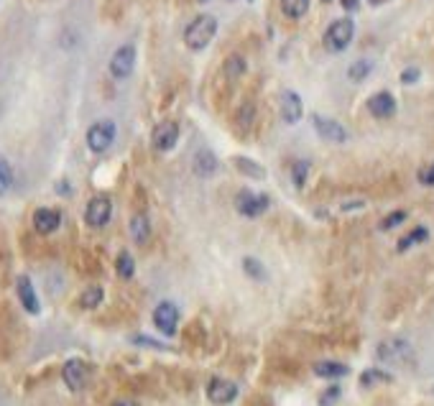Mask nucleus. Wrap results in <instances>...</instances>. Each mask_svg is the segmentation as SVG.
Segmentation results:
<instances>
[{"mask_svg":"<svg viewBox=\"0 0 434 406\" xmlns=\"http://www.w3.org/2000/svg\"><path fill=\"white\" fill-rule=\"evenodd\" d=\"M215 34H217L215 16L202 13V16H197L192 23L187 26V31H184V44H187L192 51H202V49H207V44L215 39Z\"/></svg>","mask_w":434,"mask_h":406,"instance_id":"f257e3e1","label":"nucleus"},{"mask_svg":"<svg viewBox=\"0 0 434 406\" xmlns=\"http://www.w3.org/2000/svg\"><path fill=\"white\" fill-rule=\"evenodd\" d=\"M352 36H355V23H352V18H337L332 23L327 26L325 36H322V44H325L327 51H332V54H340L350 46Z\"/></svg>","mask_w":434,"mask_h":406,"instance_id":"f03ea898","label":"nucleus"},{"mask_svg":"<svg viewBox=\"0 0 434 406\" xmlns=\"http://www.w3.org/2000/svg\"><path fill=\"white\" fill-rule=\"evenodd\" d=\"M376 356H378V360H384V363L406 365V363L414 360V347H411L409 340L388 338V340H384V342H378Z\"/></svg>","mask_w":434,"mask_h":406,"instance_id":"7ed1b4c3","label":"nucleus"},{"mask_svg":"<svg viewBox=\"0 0 434 406\" xmlns=\"http://www.w3.org/2000/svg\"><path fill=\"white\" fill-rule=\"evenodd\" d=\"M115 135H117V128L113 120H97V123H92L87 128V135H84V141H87V148L92 153H105L110 146L115 144Z\"/></svg>","mask_w":434,"mask_h":406,"instance_id":"20e7f679","label":"nucleus"},{"mask_svg":"<svg viewBox=\"0 0 434 406\" xmlns=\"http://www.w3.org/2000/svg\"><path fill=\"white\" fill-rule=\"evenodd\" d=\"M110 77L113 79H128V77L133 75L135 69V46L133 44H123V46H117L113 51V57H110Z\"/></svg>","mask_w":434,"mask_h":406,"instance_id":"39448f33","label":"nucleus"},{"mask_svg":"<svg viewBox=\"0 0 434 406\" xmlns=\"http://www.w3.org/2000/svg\"><path fill=\"white\" fill-rule=\"evenodd\" d=\"M110 218H113V202L105 195L92 197L90 202H87V207H84V222L95 230L105 228L110 222Z\"/></svg>","mask_w":434,"mask_h":406,"instance_id":"423d86ee","label":"nucleus"},{"mask_svg":"<svg viewBox=\"0 0 434 406\" xmlns=\"http://www.w3.org/2000/svg\"><path fill=\"white\" fill-rule=\"evenodd\" d=\"M235 207L240 212L243 218H261L263 212L271 207V197L263 195V192H240L238 200H235Z\"/></svg>","mask_w":434,"mask_h":406,"instance_id":"0eeeda50","label":"nucleus"},{"mask_svg":"<svg viewBox=\"0 0 434 406\" xmlns=\"http://www.w3.org/2000/svg\"><path fill=\"white\" fill-rule=\"evenodd\" d=\"M176 141H179V123L176 120H161L159 126L153 128V133H151V146L161 153L171 151Z\"/></svg>","mask_w":434,"mask_h":406,"instance_id":"6e6552de","label":"nucleus"},{"mask_svg":"<svg viewBox=\"0 0 434 406\" xmlns=\"http://www.w3.org/2000/svg\"><path fill=\"white\" fill-rule=\"evenodd\" d=\"M312 126L314 130L319 133V138H325L330 144H345L350 133H348V128L343 123H337L332 118H325V115H312Z\"/></svg>","mask_w":434,"mask_h":406,"instance_id":"1a4fd4ad","label":"nucleus"},{"mask_svg":"<svg viewBox=\"0 0 434 406\" xmlns=\"http://www.w3.org/2000/svg\"><path fill=\"white\" fill-rule=\"evenodd\" d=\"M87 378H90V371H87V363L79 360V358H72L64 363L62 368V381L67 383L69 391H82L87 386Z\"/></svg>","mask_w":434,"mask_h":406,"instance_id":"9d476101","label":"nucleus"},{"mask_svg":"<svg viewBox=\"0 0 434 406\" xmlns=\"http://www.w3.org/2000/svg\"><path fill=\"white\" fill-rule=\"evenodd\" d=\"M153 325H156V330H159L161 335L171 338L176 332V327H179V309H176L171 302H161V304L153 309Z\"/></svg>","mask_w":434,"mask_h":406,"instance_id":"9b49d317","label":"nucleus"},{"mask_svg":"<svg viewBox=\"0 0 434 406\" xmlns=\"http://www.w3.org/2000/svg\"><path fill=\"white\" fill-rule=\"evenodd\" d=\"M16 294H18L21 307H23L28 314L41 312V302H39V294H36V289H34V281L28 279L26 273H21L16 279Z\"/></svg>","mask_w":434,"mask_h":406,"instance_id":"f8f14e48","label":"nucleus"},{"mask_svg":"<svg viewBox=\"0 0 434 406\" xmlns=\"http://www.w3.org/2000/svg\"><path fill=\"white\" fill-rule=\"evenodd\" d=\"M62 228V212L57 207H39L34 212V230L39 235H51Z\"/></svg>","mask_w":434,"mask_h":406,"instance_id":"ddd939ff","label":"nucleus"},{"mask_svg":"<svg viewBox=\"0 0 434 406\" xmlns=\"http://www.w3.org/2000/svg\"><path fill=\"white\" fill-rule=\"evenodd\" d=\"M235 396H238V386L233 381H225V378H212L207 383V398L217 406L233 404Z\"/></svg>","mask_w":434,"mask_h":406,"instance_id":"4468645a","label":"nucleus"},{"mask_svg":"<svg viewBox=\"0 0 434 406\" xmlns=\"http://www.w3.org/2000/svg\"><path fill=\"white\" fill-rule=\"evenodd\" d=\"M368 113L373 115V118H391V115H396V97H393L391 93H386V90H381V93L370 95L368 97Z\"/></svg>","mask_w":434,"mask_h":406,"instance_id":"2eb2a0df","label":"nucleus"},{"mask_svg":"<svg viewBox=\"0 0 434 406\" xmlns=\"http://www.w3.org/2000/svg\"><path fill=\"white\" fill-rule=\"evenodd\" d=\"M301 115H304V102H301L299 95L292 93V90L281 93V118H284V123L294 126V123L301 120Z\"/></svg>","mask_w":434,"mask_h":406,"instance_id":"dca6fc26","label":"nucleus"},{"mask_svg":"<svg viewBox=\"0 0 434 406\" xmlns=\"http://www.w3.org/2000/svg\"><path fill=\"white\" fill-rule=\"evenodd\" d=\"M131 238H133L135 246H146L151 238V220L143 215V212H135L133 218H131Z\"/></svg>","mask_w":434,"mask_h":406,"instance_id":"f3484780","label":"nucleus"},{"mask_svg":"<svg viewBox=\"0 0 434 406\" xmlns=\"http://www.w3.org/2000/svg\"><path fill=\"white\" fill-rule=\"evenodd\" d=\"M192 166H194V171H197L200 177H212V174L217 171V159H215V153L207 151V148H202V151H197V153H194Z\"/></svg>","mask_w":434,"mask_h":406,"instance_id":"a211bd4d","label":"nucleus"},{"mask_svg":"<svg viewBox=\"0 0 434 406\" xmlns=\"http://www.w3.org/2000/svg\"><path fill=\"white\" fill-rule=\"evenodd\" d=\"M348 373H350V368L345 363H334V360L314 363V376H319V378H343Z\"/></svg>","mask_w":434,"mask_h":406,"instance_id":"6ab92c4d","label":"nucleus"},{"mask_svg":"<svg viewBox=\"0 0 434 406\" xmlns=\"http://www.w3.org/2000/svg\"><path fill=\"white\" fill-rule=\"evenodd\" d=\"M426 238H429V230H426L424 225H419V228H414L411 233H406L404 238H399V243H396V251H399V253H406L409 248L419 246V243H424Z\"/></svg>","mask_w":434,"mask_h":406,"instance_id":"aec40b11","label":"nucleus"},{"mask_svg":"<svg viewBox=\"0 0 434 406\" xmlns=\"http://www.w3.org/2000/svg\"><path fill=\"white\" fill-rule=\"evenodd\" d=\"M115 273L123 281H131L135 276V261H133V255L128 253V251H120V253H117V258H115Z\"/></svg>","mask_w":434,"mask_h":406,"instance_id":"412c9836","label":"nucleus"},{"mask_svg":"<svg viewBox=\"0 0 434 406\" xmlns=\"http://www.w3.org/2000/svg\"><path fill=\"white\" fill-rule=\"evenodd\" d=\"M243 271L251 276V279H256V281H266L268 279V271H266V266L256 258V255H245L243 258Z\"/></svg>","mask_w":434,"mask_h":406,"instance_id":"4be33fe9","label":"nucleus"},{"mask_svg":"<svg viewBox=\"0 0 434 406\" xmlns=\"http://www.w3.org/2000/svg\"><path fill=\"white\" fill-rule=\"evenodd\" d=\"M391 373L386 371H378V368H368V371H363V376H360V386L363 389H370V386H378V383H391Z\"/></svg>","mask_w":434,"mask_h":406,"instance_id":"5701e85b","label":"nucleus"},{"mask_svg":"<svg viewBox=\"0 0 434 406\" xmlns=\"http://www.w3.org/2000/svg\"><path fill=\"white\" fill-rule=\"evenodd\" d=\"M102 296H105L102 287H87L79 296V307L82 309H97L102 304Z\"/></svg>","mask_w":434,"mask_h":406,"instance_id":"b1692460","label":"nucleus"},{"mask_svg":"<svg viewBox=\"0 0 434 406\" xmlns=\"http://www.w3.org/2000/svg\"><path fill=\"white\" fill-rule=\"evenodd\" d=\"M13 182H16V174H13L10 161L0 156V197H6L13 189Z\"/></svg>","mask_w":434,"mask_h":406,"instance_id":"393cba45","label":"nucleus"},{"mask_svg":"<svg viewBox=\"0 0 434 406\" xmlns=\"http://www.w3.org/2000/svg\"><path fill=\"white\" fill-rule=\"evenodd\" d=\"M309 0H281V13L286 18H301L307 16Z\"/></svg>","mask_w":434,"mask_h":406,"instance_id":"a878e982","label":"nucleus"},{"mask_svg":"<svg viewBox=\"0 0 434 406\" xmlns=\"http://www.w3.org/2000/svg\"><path fill=\"white\" fill-rule=\"evenodd\" d=\"M309 171H312V164H309L307 159L294 161V166H292V182H294V186H296V189H301V186L307 184Z\"/></svg>","mask_w":434,"mask_h":406,"instance_id":"bb28decb","label":"nucleus"},{"mask_svg":"<svg viewBox=\"0 0 434 406\" xmlns=\"http://www.w3.org/2000/svg\"><path fill=\"white\" fill-rule=\"evenodd\" d=\"M373 72V61L370 59H358L352 61L350 69H348V77H350L352 82H363V79H368V75Z\"/></svg>","mask_w":434,"mask_h":406,"instance_id":"cd10ccee","label":"nucleus"},{"mask_svg":"<svg viewBox=\"0 0 434 406\" xmlns=\"http://www.w3.org/2000/svg\"><path fill=\"white\" fill-rule=\"evenodd\" d=\"M235 166L245 174V177H256V179H263L266 177V171H263V166H258V164H253V161H248V159H235Z\"/></svg>","mask_w":434,"mask_h":406,"instance_id":"c85d7f7f","label":"nucleus"},{"mask_svg":"<svg viewBox=\"0 0 434 406\" xmlns=\"http://www.w3.org/2000/svg\"><path fill=\"white\" fill-rule=\"evenodd\" d=\"M409 215H406V210H396V212H391L388 218H384V220L378 222V228L381 230H393V228H399L401 222L406 220Z\"/></svg>","mask_w":434,"mask_h":406,"instance_id":"c756f323","label":"nucleus"},{"mask_svg":"<svg viewBox=\"0 0 434 406\" xmlns=\"http://www.w3.org/2000/svg\"><path fill=\"white\" fill-rule=\"evenodd\" d=\"M245 72V61H243V57H230V59L225 61V75L230 77V79H238V77Z\"/></svg>","mask_w":434,"mask_h":406,"instance_id":"7c9ffc66","label":"nucleus"},{"mask_svg":"<svg viewBox=\"0 0 434 406\" xmlns=\"http://www.w3.org/2000/svg\"><path fill=\"white\" fill-rule=\"evenodd\" d=\"M340 394H343V391H340V386H330V389H327L325 394L319 396V406H334V404H337V398H340Z\"/></svg>","mask_w":434,"mask_h":406,"instance_id":"2f4dec72","label":"nucleus"},{"mask_svg":"<svg viewBox=\"0 0 434 406\" xmlns=\"http://www.w3.org/2000/svg\"><path fill=\"white\" fill-rule=\"evenodd\" d=\"M419 184L434 186V161H432V164H426V166H422V169H419Z\"/></svg>","mask_w":434,"mask_h":406,"instance_id":"473e14b6","label":"nucleus"},{"mask_svg":"<svg viewBox=\"0 0 434 406\" xmlns=\"http://www.w3.org/2000/svg\"><path fill=\"white\" fill-rule=\"evenodd\" d=\"M417 79H419V69L417 67H409V69H404V72H401V82H404V85H414Z\"/></svg>","mask_w":434,"mask_h":406,"instance_id":"72a5a7b5","label":"nucleus"},{"mask_svg":"<svg viewBox=\"0 0 434 406\" xmlns=\"http://www.w3.org/2000/svg\"><path fill=\"white\" fill-rule=\"evenodd\" d=\"M135 342H141V345H151V347H156V350H167V345H161V342H156V340H149V338H143V335H138V338H133Z\"/></svg>","mask_w":434,"mask_h":406,"instance_id":"f704fd0d","label":"nucleus"},{"mask_svg":"<svg viewBox=\"0 0 434 406\" xmlns=\"http://www.w3.org/2000/svg\"><path fill=\"white\" fill-rule=\"evenodd\" d=\"M110 406H141L138 401H133V398H115Z\"/></svg>","mask_w":434,"mask_h":406,"instance_id":"c9c22d12","label":"nucleus"},{"mask_svg":"<svg viewBox=\"0 0 434 406\" xmlns=\"http://www.w3.org/2000/svg\"><path fill=\"white\" fill-rule=\"evenodd\" d=\"M340 3H343L345 10H358V6H360V0H340Z\"/></svg>","mask_w":434,"mask_h":406,"instance_id":"e433bc0d","label":"nucleus"},{"mask_svg":"<svg viewBox=\"0 0 434 406\" xmlns=\"http://www.w3.org/2000/svg\"><path fill=\"white\" fill-rule=\"evenodd\" d=\"M366 202H348V204H343V210H355V207H363Z\"/></svg>","mask_w":434,"mask_h":406,"instance_id":"4c0bfd02","label":"nucleus"},{"mask_svg":"<svg viewBox=\"0 0 434 406\" xmlns=\"http://www.w3.org/2000/svg\"><path fill=\"white\" fill-rule=\"evenodd\" d=\"M370 6H384V3H388V0H368Z\"/></svg>","mask_w":434,"mask_h":406,"instance_id":"58836bf2","label":"nucleus"},{"mask_svg":"<svg viewBox=\"0 0 434 406\" xmlns=\"http://www.w3.org/2000/svg\"><path fill=\"white\" fill-rule=\"evenodd\" d=\"M200 3H207V0H200Z\"/></svg>","mask_w":434,"mask_h":406,"instance_id":"ea45409f","label":"nucleus"},{"mask_svg":"<svg viewBox=\"0 0 434 406\" xmlns=\"http://www.w3.org/2000/svg\"><path fill=\"white\" fill-rule=\"evenodd\" d=\"M325 3H327V0H325Z\"/></svg>","mask_w":434,"mask_h":406,"instance_id":"a19ab883","label":"nucleus"}]
</instances>
